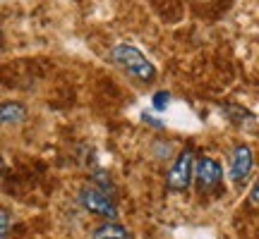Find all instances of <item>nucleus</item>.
Returning <instances> with one entry per match:
<instances>
[{
    "label": "nucleus",
    "instance_id": "nucleus-5",
    "mask_svg": "<svg viewBox=\"0 0 259 239\" xmlns=\"http://www.w3.org/2000/svg\"><path fill=\"white\" fill-rule=\"evenodd\" d=\"M252 167H254V153L247 144H238L231 153V180L238 187L245 184V180L250 177Z\"/></svg>",
    "mask_w": 259,
    "mask_h": 239
},
{
    "label": "nucleus",
    "instance_id": "nucleus-4",
    "mask_svg": "<svg viewBox=\"0 0 259 239\" xmlns=\"http://www.w3.org/2000/svg\"><path fill=\"white\" fill-rule=\"evenodd\" d=\"M194 151L192 146L183 148L180 153H178L176 163L170 165L166 175V189L168 192H187L190 189V184L194 182Z\"/></svg>",
    "mask_w": 259,
    "mask_h": 239
},
{
    "label": "nucleus",
    "instance_id": "nucleus-8",
    "mask_svg": "<svg viewBox=\"0 0 259 239\" xmlns=\"http://www.w3.org/2000/svg\"><path fill=\"white\" fill-rule=\"evenodd\" d=\"M154 110H158V112H163L170 105V93L168 91H158V93H154Z\"/></svg>",
    "mask_w": 259,
    "mask_h": 239
},
{
    "label": "nucleus",
    "instance_id": "nucleus-2",
    "mask_svg": "<svg viewBox=\"0 0 259 239\" xmlns=\"http://www.w3.org/2000/svg\"><path fill=\"white\" fill-rule=\"evenodd\" d=\"M194 184H197V192L202 196H206V194L223 196L226 187H223V170L219 165V160H213L209 156L199 158L197 167H194Z\"/></svg>",
    "mask_w": 259,
    "mask_h": 239
},
{
    "label": "nucleus",
    "instance_id": "nucleus-6",
    "mask_svg": "<svg viewBox=\"0 0 259 239\" xmlns=\"http://www.w3.org/2000/svg\"><path fill=\"white\" fill-rule=\"evenodd\" d=\"M92 239H130V232L127 227H122L120 222L108 220L103 225H99V227H94Z\"/></svg>",
    "mask_w": 259,
    "mask_h": 239
},
{
    "label": "nucleus",
    "instance_id": "nucleus-7",
    "mask_svg": "<svg viewBox=\"0 0 259 239\" xmlns=\"http://www.w3.org/2000/svg\"><path fill=\"white\" fill-rule=\"evenodd\" d=\"M0 117L5 125H17L22 119H27V108L17 101H5L0 105Z\"/></svg>",
    "mask_w": 259,
    "mask_h": 239
},
{
    "label": "nucleus",
    "instance_id": "nucleus-3",
    "mask_svg": "<svg viewBox=\"0 0 259 239\" xmlns=\"http://www.w3.org/2000/svg\"><path fill=\"white\" fill-rule=\"evenodd\" d=\"M77 199H79V206L84 211L94 213V215H101V218H108V220H113L118 215V206H115L113 194L101 189V187H96L94 182L82 187Z\"/></svg>",
    "mask_w": 259,
    "mask_h": 239
},
{
    "label": "nucleus",
    "instance_id": "nucleus-9",
    "mask_svg": "<svg viewBox=\"0 0 259 239\" xmlns=\"http://www.w3.org/2000/svg\"><path fill=\"white\" fill-rule=\"evenodd\" d=\"M0 218H3V239H8L10 237V211L8 208H3Z\"/></svg>",
    "mask_w": 259,
    "mask_h": 239
},
{
    "label": "nucleus",
    "instance_id": "nucleus-1",
    "mask_svg": "<svg viewBox=\"0 0 259 239\" xmlns=\"http://www.w3.org/2000/svg\"><path fill=\"white\" fill-rule=\"evenodd\" d=\"M111 60L122 72H127L135 82L139 84H154L158 77V70L156 65L151 63L137 46L132 43H118V46L111 48Z\"/></svg>",
    "mask_w": 259,
    "mask_h": 239
},
{
    "label": "nucleus",
    "instance_id": "nucleus-11",
    "mask_svg": "<svg viewBox=\"0 0 259 239\" xmlns=\"http://www.w3.org/2000/svg\"><path fill=\"white\" fill-rule=\"evenodd\" d=\"M144 122H149V125H154V127H158V129H163V122H158L156 117H151L147 112H144Z\"/></svg>",
    "mask_w": 259,
    "mask_h": 239
},
{
    "label": "nucleus",
    "instance_id": "nucleus-10",
    "mask_svg": "<svg viewBox=\"0 0 259 239\" xmlns=\"http://www.w3.org/2000/svg\"><path fill=\"white\" fill-rule=\"evenodd\" d=\"M250 201L254 203V206H259V180L254 182V187L250 189Z\"/></svg>",
    "mask_w": 259,
    "mask_h": 239
}]
</instances>
